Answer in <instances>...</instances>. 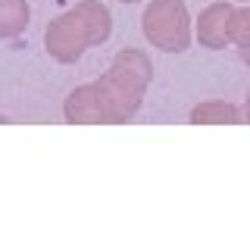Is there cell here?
Segmentation results:
<instances>
[{"label": "cell", "instance_id": "obj_5", "mask_svg": "<svg viewBox=\"0 0 250 241\" xmlns=\"http://www.w3.org/2000/svg\"><path fill=\"white\" fill-rule=\"evenodd\" d=\"M28 25L25 0H0V38H16Z\"/></svg>", "mask_w": 250, "mask_h": 241}, {"label": "cell", "instance_id": "obj_7", "mask_svg": "<svg viewBox=\"0 0 250 241\" xmlns=\"http://www.w3.org/2000/svg\"><path fill=\"white\" fill-rule=\"evenodd\" d=\"M231 41L241 50L250 47V10H234L231 16Z\"/></svg>", "mask_w": 250, "mask_h": 241}, {"label": "cell", "instance_id": "obj_1", "mask_svg": "<svg viewBox=\"0 0 250 241\" xmlns=\"http://www.w3.org/2000/svg\"><path fill=\"white\" fill-rule=\"evenodd\" d=\"M150 72V60L141 50H122L104 79L69 94L62 113L69 122H125L138 113Z\"/></svg>", "mask_w": 250, "mask_h": 241}, {"label": "cell", "instance_id": "obj_2", "mask_svg": "<svg viewBox=\"0 0 250 241\" xmlns=\"http://www.w3.org/2000/svg\"><path fill=\"white\" fill-rule=\"evenodd\" d=\"M109 28H113V19H109L106 6L97 3V0H84L75 10L62 13L60 19H53L47 25V35H44L47 53L60 63H72L88 47L106 41Z\"/></svg>", "mask_w": 250, "mask_h": 241}, {"label": "cell", "instance_id": "obj_4", "mask_svg": "<svg viewBox=\"0 0 250 241\" xmlns=\"http://www.w3.org/2000/svg\"><path fill=\"white\" fill-rule=\"evenodd\" d=\"M231 16H234V6L229 3H213L200 13V25H197V38L200 44L207 47H225L231 41Z\"/></svg>", "mask_w": 250, "mask_h": 241}, {"label": "cell", "instance_id": "obj_3", "mask_svg": "<svg viewBox=\"0 0 250 241\" xmlns=\"http://www.w3.org/2000/svg\"><path fill=\"white\" fill-rule=\"evenodd\" d=\"M144 35L153 47L166 53H182L191 44V25L182 0H153L144 13Z\"/></svg>", "mask_w": 250, "mask_h": 241}, {"label": "cell", "instance_id": "obj_10", "mask_svg": "<svg viewBox=\"0 0 250 241\" xmlns=\"http://www.w3.org/2000/svg\"><path fill=\"white\" fill-rule=\"evenodd\" d=\"M122 3H135V0H122Z\"/></svg>", "mask_w": 250, "mask_h": 241}, {"label": "cell", "instance_id": "obj_8", "mask_svg": "<svg viewBox=\"0 0 250 241\" xmlns=\"http://www.w3.org/2000/svg\"><path fill=\"white\" fill-rule=\"evenodd\" d=\"M241 57H244V63L250 66V47H247V50H241Z\"/></svg>", "mask_w": 250, "mask_h": 241}, {"label": "cell", "instance_id": "obj_6", "mask_svg": "<svg viewBox=\"0 0 250 241\" xmlns=\"http://www.w3.org/2000/svg\"><path fill=\"white\" fill-rule=\"evenodd\" d=\"M238 119H241V113L231 104H222V100L194 107V113H191V122H238Z\"/></svg>", "mask_w": 250, "mask_h": 241}, {"label": "cell", "instance_id": "obj_9", "mask_svg": "<svg viewBox=\"0 0 250 241\" xmlns=\"http://www.w3.org/2000/svg\"><path fill=\"white\" fill-rule=\"evenodd\" d=\"M247 122H250V94H247Z\"/></svg>", "mask_w": 250, "mask_h": 241}]
</instances>
